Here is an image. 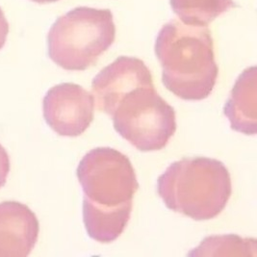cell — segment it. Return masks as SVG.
Here are the masks:
<instances>
[{"label": "cell", "mask_w": 257, "mask_h": 257, "mask_svg": "<svg viewBox=\"0 0 257 257\" xmlns=\"http://www.w3.org/2000/svg\"><path fill=\"white\" fill-rule=\"evenodd\" d=\"M157 191L169 209L195 221H208L225 208L232 183L221 161L189 157L170 165L158 178Z\"/></svg>", "instance_id": "3"}, {"label": "cell", "mask_w": 257, "mask_h": 257, "mask_svg": "<svg viewBox=\"0 0 257 257\" xmlns=\"http://www.w3.org/2000/svg\"><path fill=\"white\" fill-rule=\"evenodd\" d=\"M171 6L183 24L207 26L235 4L233 0H171Z\"/></svg>", "instance_id": "10"}, {"label": "cell", "mask_w": 257, "mask_h": 257, "mask_svg": "<svg viewBox=\"0 0 257 257\" xmlns=\"http://www.w3.org/2000/svg\"><path fill=\"white\" fill-rule=\"evenodd\" d=\"M11 164L6 150L0 145V188L6 184L7 177L10 172Z\"/></svg>", "instance_id": "12"}, {"label": "cell", "mask_w": 257, "mask_h": 257, "mask_svg": "<svg viewBox=\"0 0 257 257\" xmlns=\"http://www.w3.org/2000/svg\"><path fill=\"white\" fill-rule=\"evenodd\" d=\"M151 84H153L152 72L142 60L120 56L93 79L94 105L111 117L121 97L136 88Z\"/></svg>", "instance_id": "7"}, {"label": "cell", "mask_w": 257, "mask_h": 257, "mask_svg": "<svg viewBox=\"0 0 257 257\" xmlns=\"http://www.w3.org/2000/svg\"><path fill=\"white\" fill-rule=\"evenodd\" d=\"M33 2L36 3H39V4H47V3H52V2H56L58 0H31Z\"/></svg>", "instance_id": "14"}, {"label": "cell", "mask_w": 257, "mask_h": 257, "mask_svg": "<svg viewBox=\"0 0 257 257\" xmlns=\"http://www.w3.org/2000/svg\"><path fill=\"white\" fill-rule=\"evenodd\" d=\"M43 107L47 124L61 136H80L94 120L93 94L74 83L52 87L44 98Z\"/></svg>", "instance_id": "6"}, {"label": "cell", "mask_w": 257, "mask_h": 257, "mask_svg": "<svg viewBox=\"0 0 257 257\" xmlns=\"http://www.w3.org/2000/svg\"><path fill=\"white\" fill-rule=\"evenodd\" d=\"M111 117L117 133L141 152L162 150L176 131V111L156 92L154 84L121 97Z\"/></svg>", "instance_id": "5"}, {"label": "cell", "mask_w": 257, "mask_h": 257, "mask_svg": "<svg viewBox=\"0 0 257 257\" xmlns=\"http://www.w3.org/2000/svg\"><path fill=\"white\" fill-rule=\"evenodd\" d=\"M256 80L255 67L244 70L223 109L231 128L245 135L256 134Z\"/></svg>", "instance_id": "9"}, {"label": "cell", "mask_w": 257, "mask_h": 257, "mask_svg": "<svg viewBox=\"0 0 257 257\" xmlns=\"http://www.w3.org/2000/svg\"><path fill=\"white\" fill-rule=\"evenodd\" d=\"M9 33V24L3 10L0 8V49L4 47Z\"/></svg>", "instance_id": "13"}, {"label": "cell", "mask_w": 257, "mask_h": 257, "mask_svg": "<svg viewBox=\"0 0 257 257\" xmlns=\"http://www.w3.org/2000/svg\"><path fill=\"white\" fill-rule=\"evenodd\" d=\"M164 86L184 100L210 95L218 78L214 42L207 26L173 20L165 24L155 42Z\"/></svg>", "instance_id": "2"}, {"label": "cell", "mask_w": 257, "mask_h": 257, "mask_svg": "<svg viewBox=\"0 0 257 257\" xmlns=\"http://www.w3.org/2000/svg\"><path fill=\"white\" fill-rule=\"evenodd\" d=\"M115 39L110 10L77 7L60 17L50 28L48 55L64 70H85L94 66Z\"/></svg>", "instance_id": "4"}, {"label": "cell", "mask_w": 257, "mask_h": 257, "mask_svg": "<svg viewBox=\"0 0 257 257\" xmlns=\"http://www.w3.org/2000/svg\"><path fill=\"white\" fill-rule=\"evenodd\" d=\"M76 174L88 235L99 243L114 242L128 223L139 188L132 163L115 149L96 148L83 157Z\"/></svg>", "instance_id": "1"}, {"label": "cell", "mask_w": 257, "mask_h": 257, "mask_svg": "<svg viewBox=\"0 0 257 257\" xmlns=\"http://www.w3.org/2000/svg\"><path fill=\"white\" fill-rule=\"evenodd\" d=\"M215 242L221 244V245L216 244H211L205 240L202 241L201 245L196 248L193 252L199 250H216V249H243L246 250L248 246L256 247V240L255 239H242L236 235H228V236H221V237H211Z\"/></svg>", "instance_id": "11"}, {"label": "cell", "mask_w": 257, "mask_h": 257, "mask_svg": "<svg viewBox=\"0 0 257 257\" xmlns=\"http://www.w3.org/2000/svg\"><path fill=\"white\" fill-rule=\"evenodd\" d=\"M35 213L19 201L0 203V257H26L38 241Z\"/></svg>", "instance_id": "8"}]
</instances>
